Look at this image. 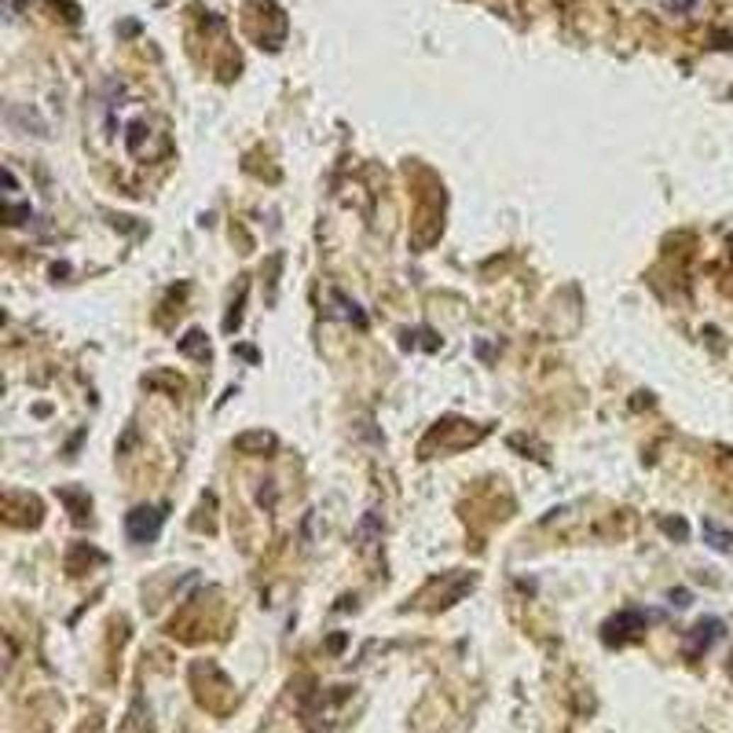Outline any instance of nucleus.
<instances>
[{
    "label": "nucleus",
    "instance_id": "f257e3e1",
    "mask_svg": "<svg viewBox=\"0 0 733 733\" xmlns=\"http://www.w3.org/2000/svg\"><path fill=\"white\" fill-rule=\"evenodd\" d=\"M162 521H165L162 510H155V506H140V510L128 513V535H133L136 543H147V539L158 535Z\"/></svg>",
    "mask_w": 733,
    "mask_h": 733
},
{
    "label": "nucleus",
    "instance_id": "f03ea898",
    "mask_svg": "<svg viewBox=\"0 0 733 733\" xmlns=\"http://www.w3.org/2000/svg\"><path fill=\"white\" fill-rule=\"evenodd\" d=\"M704 532H707V539H711V547H715V550H733V535L722 532L715 521H704Z\"/></svg>",
    "mask_w": 733,
    "mask_h": 733
}]
</instances>
